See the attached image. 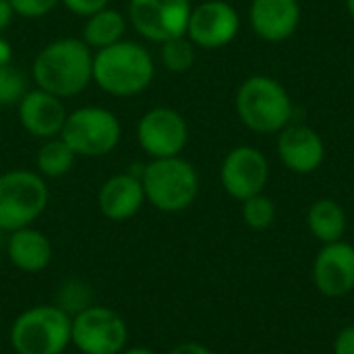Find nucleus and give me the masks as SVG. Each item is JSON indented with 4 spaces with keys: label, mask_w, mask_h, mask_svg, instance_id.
Here are the masks:
<instances>
[{
    "label": "nucleus",
    "mask_w": 354,
    "mask_h": 354,
    "mask_svg": "<svg viewBox=\"0 0 354 354\" xmlns=\"http://www.w3.org/2000/svg\"><path fill=\"white\" fill-rule=\"evenodd\" d=\"M278 158L295 174H313L326 160V141L313 127L288 124L278 133Z\"/></svg>",
    "instance_id": "15"
},
{
    "label": "nucleus",
    "mask_w": 354,
    "mask_h": 354,
    "mask_svg": "<svg viewBox=\"0 0 354 354\" xmlns=\"http://www.w3.org/2000/svg\"><path fill=\"white\" fill-rule=\"evenodd\" d=\"M299 0H251L249 23L253 33L270 44L290 39L301 25Z\"/></svg>",
    "instance_id": "16"
},
{
    "label": "nucleus",
    "mask_w": 354,
    "mask_h": 354,
    "mask_svg": "<svg viewBox=\"0 0 354 354\" xmlns=\"http://www.w3.org/2000/svg\"><path fill=\"white\" fill-rule=\"evenodd\" d=\"M71 324L58 305H37L12 322L8 342L17 354H62L71 344Z\"/></svg>",
    "instance_id": "5"
},
{
    "label": "nucleus",
    "mask_w": 354,
    "mask_h": 354,
    "mask_svg": "<svg viewBox=\"0 0 354 354\" xmlns=\"http://www.w3.org/2000/svg\"><path fill=\"white\" fill-rule=\"evenodd\" d=\"M85 290H87V288H85L83 284H79V282H66L64 288L60 290L58 307L64 309L68 315H71V311H75V313L83 311L85 307H89V301H87L89 297H87Z\"/></svg>",
    "instance_id": "25"
},
{
    "label": "nucleus",
    "mask_w": 354,
    "mask_h": 354,
    "mask_svg": "<svg viewBox=\"0 0 354 354\" xmlns=\"http://www.w3.org/2000/svg\"><path fill=\"white\" fill-rule=\"evenodd\" d=\"M346 12L354 19V0H346Z\"/></svg>",
    "instance_id": "33"
},
{
    "label": "nucleus",
    "mask_w": 354,
    "mask_h": 354,
    "mask_svg": "<svg viewBox=\"0 0 354 354\" xmlns=\"http://www.w3.org/2000/svg\"><path fill=\"white\" fill-rule=\"evenodd\" d=\"M17 114H19L21 127L31 137L46 141V139L60 137L68 110L64 106V100L39 87H33L17 104Z\"/></svg>",
    "instance_id": "14"
},
{
    "label": "nucleus",
    "mask_w": 354,
    "mask_h": 354,
    "mask_svg": "<svg viewBox=\"0 0 354 354\" xmlns=\"http://www.w3.org/2000/svg\"><path fill=\"white\" fill-rule=\"evenodd\" d=\"M60 4H62L68 12L87 19V17L95 15L97 10L110 6V0H60Z\"/></svg>",
    "instance_id": "27"
},
{
    "label": "nucleus",
    "mask_w": 354,
    "mask_h": 354,
    "mask_svg": "<svg viewBox=\"0 0 354 354\" xmlns=\"http://www.w3.org/2000/svg\"><path fill=\"white\" fill-rule=\"evenodd\" d=\"M270 180V162L266 153L253 145H239L230 149L220 166L222 189L236 201H245L263 193Z\"/></svg>",
    "instance_id": "12"
},
{
    "label": "nucleus",
    "mask_w": 354,
    "mask_h": 354,
    "mask_svg": "<svg viewBox=\"0 0 354 354\" xmlns=\"http://www.w3.org/2000/svg\"><path fill=\"white\" fill-rule=\"evenodd\" d=\"M170 354H216L214 351H209L207 346L199 344V342H183L178 346H174Z\"/></svg>",
    "instance_id": "29"
},
{
    "label": "nucleus",
    "mask_w": 354,
    "mask_h": 354,
    "mask_svg": "<svg viewBox=\"0 0 354 354\" xmlns=\"http://www.w3.org/2000/svg\"><path fill=\"white\" fill-rule=\"evenodd\" d=\"M50 189L41 174L25 168L0 174V230L31 226L48 207Z\"/></svg>",
    "instance_id": "6"
},
{
    "label": "nucleus",
    "mask_w": 354,
    "mask_h": 354,
    "mask_svg": "<svg viewBox=\"0 0 354 354\" xmlns=\"http://www.w3.org/2000/svg\"><path fill=\"white\" fill-rule=\"evenodd\" d=\"M346 224V212L334 199H317L307 209V228L322 245L342 241Z\"/></svg>",
    "instance_id": "20"
},
{
    "label": "nucleus",
    "mask_w": 354,
    "mask_h": 354,
    "mask_svg": "<svg viewBox=\"0 0 354 354\" xmlns=\"http://www.w3.org/2000/svg\"><path fill=\"white\" fill-rule=\"evenodd\" d=\"M334 354H354V326H346L334 340Z\"/></svg>",
    "instance_id": "28"
},
{
    "label": "nucleus",
    "mask_w": 354,
    "mask_h": 354,
    "mask_svg": "<svg viewBox=\"0 0 354 354\" xmlns=\"http://www.w3.org/2000/svg\"><path fill=\"white\" fill-rule=\"evenodd\" d=\"M156 77L149 50L133 39H120L93 52V83L108 95L133 97L143 93Z\"/></svg>",
    "instance_id": "2"
},
{
    "label": "nucleus",
    "mask_w": 354,
    "mask_h": 354,
    "mask_svg": "<svg viewBox=\"0 0 354 354\" xmlns=\"http://www.w3.org/2000/svg\"><path fill=\"white\" fill-rule=\"evenodd\" d=\"M12 62V46L8 44L6 37L0 35V66L10 64Z\"/></svg>",
    "instance_id": "31"
},
{
    "label": "nucleus",
    "mask_w": 354,
    "mask_h": 354,
    "mask_svg": "<svg viewBox=\"0 0 354 354\" xmlns=\"http://www.w3.org/2000/svg\"><path fill=\"white\" fill-rule=\"evenodd\" d=\"M6 255H8V261L17 270L35 274L50 266L52 243L41 230L25 226V228L10 232L8 243H6Z\"/></svg>",
    "instance_id": "18"
},
{
    "label": "nucleus",
    "mask_w": 354,
    "mask_h": 354,
    "mask_svg": "<svg viewBox=\"0 0 354 354\" xmlns=\"http://www.w3.org/2000/svg\"><path fill=\"white\" fill-rule=\"evenodd\" d=\"M15 8V15L21 19H41L50 15L60 0H8Z\"/></svg>",
    "instance_id": "26"
},
{
    "label": "nucleus",
    "mask_w": 354,
    "mask_h": 354,
    "mask_svg": "<svg viewBox=\"0 0 354 354\" xmlns=\"http://www.w3.org/2000/svg\"><path fill=\"white\" fill-rule=\"evenodd\" d=\"M145 203V191L141 176L129 172L112 174L97 191L100 214L112 222H124L135 218Z\"/></svg>",
    "instance_id": "17"
},
{
    "label": "nucleus",
    "mask_w": 354,
    "mask_h": 354,
    "mask_svg": "<svg viewBox=\"0 0 354 354\" xmlns=\"http://www.w3.org/2000/svg\"><path fill=\"white\" fill-rule=\"evenodd\" d=\"M127 340L124 319L108 307L89 305L73 317L71 344L81 354H120Z\"/></svg>",
    "instance_id": "8"
},
{
    "label": "nucleus",
    "mask_w": 354,
    "mask_h": 354,
    "mask_svg": "<svg viewBox=\"0 0 354 354\" xmlns=\"http://www.w3.org/2000/svg\"><path fill=\"white\" fill-rule=\"evenodd\" d=\"M31 77L35 87L66 100L93 83V50L81 37L48 41L33 58Z\"/></svg>",
    "instance_id": "1"
},
{
    "label": "nucleus",
    "mask_w": 354,
    "mask_h": 354,
    "mask_svg": "<svg viewBox=\"0 0 354 354\" xmlns=\"http://www.w3.org/2000/svg\"><path fill=\"white\" fill-rule=\"evenodd\" d=\"M191 10V0H129L127 19L143 39L162 44L187 35Z\"/></svg>",
    "instance_id": "9"
},
{
    "label": "nucleus",
    "mask_w": 354,
    "mask_h": 354,
    "mask_svg": "<svg viewBox=\"0 0 354 354\" xmlns=\"http://www.w3.org/2000/svg\"><path fill=\"white\" fill-rule=\"evenodd\" d=\"M129 29V19L124 12L116 10V8H102L95 15L87 17L81 29V39L93 50H104L120 39H124Z\"/></svg>",
    "instance_id": "19"
},
{
    "label": "nucleus",
    "mask_w": 354,
    "mask_h": 354,
    "mask_svg": "<svg viewBox=\"0 0 354 354\" xmlns=\"http://www.w3.org/2000/svg\"><path fill=\"white\" fill-rule=\"evenodd\" d=\"M241 203H243V207H241L243 220L251 230L261 232V230L272 228V224L276 222V203L268 195L259 193Z\"/></svg>",
    "instance_id": "23"
},
{
    "label": "nucleus",
    "mask_w": 354,
    "mask_h": 354,
    "mask_svg": "<svg viewBox=\"0 0 354 354\" xmlns=\"http://www.w3.org/2000/svg\"><path fill=\"white\" fill-rule=\"evenodd\" d=\"M239 120L257 135H274L290 124L295 104L288 89L270 75L247 77L234 95Z\"/></svg>",
    "instance_id": "3"
},
{
    "label": "nucleus",
    "mask_w": 354,
    "mask_h": 354,
    "mask_svg": "<svg viewBox=\"0 0 354 354\" xmlns=\"http://www.w3.org/2000/svg\"><path fill=\"white\" fill-rule=\"evenodd\" d=\"M120 354H158V353H153L151 348H145V346H133V348L122 351Z\"/></svg>",
    "instance_id": "32"
},
{
    "label": "nucleus",
    "mask_w": 354,
    "mask_h": 354,
    "mask_svg": "<svg viewBox=\"0 0 354 354\" xmlns=\"http://www.w3.org/2000/svg\"><path fill=\"white\" fill-rule=\"evenodd\" d=\"M60 137L77 158H104L118 147L122 124L110 108L91 104L68 112Z\"/></svg>",
    "instance_id": "7"
},
{
    "label": "nucleus",
    "mask_w": 354,
    "mask_h": 354,
    "mask_svg": "<svg viewBox=\"0 0 354 354\" xmlns=\"http://www.w3.org/2000/svg\"><path fill=\"white\" fill-rule=\"evenodd\" d=\"M315 288L328 299H342L354 290V245L336 241L322 245L313 261Z\"/></svg>",
    "instance_id": "13"
},
{
    "label": "nucleus",
    "mask_w": 354,
    "mask_h": 354,
    "mask_svg": "<svg viewBox=\"0 0 354 354\" xmlns=\"http://www.w3.org/2000/svg\"><path fill=\"white\" fill-rule=\"evenodd\" d=\"M77 162V153L66 145L62 137L46 139L35 156V172L48 178H60L73 170Z\"/></svg>",
    "instance_id": "21"
},
{
    "label": "nucleus",
    "mask_w": 354,
    "mask_h": 354,
    "mask_svg": "<svg viewBox=\"0 0 354 354\" xmlns=\"http://www.w3.org/2000/svg\"><path fill=\"white\" fill-rule=\"evenodd\" d=\"M15 17H17V15H15L12 4H10L8 0H0V33H2L4 29H8V25L12 23Z\"/></svg>",
    "instance_id": "30"
},
{
    "label": "nucleus",
    "mask_w": 354,
    "mask_h": 354,
    "mask_svg": "<svg viewBox=\"0 0 354 354\" xmlns=\"http://www.w3.org/2000/svg\"><path fill=\"white\" fill-rule=\"evenodd\" d=\"M189 135L187 118L170 106L149 108L137 122V143L151 160L183 156Z\"/></svg>",
    "instance_id": "10"
},
{
    "label": "nucleus",
    "mask_w": 354,
    "mask_h": 354,
    "mask_svg": "<svg viewBox=\"0 0 354 354\" xmlns=\"http://www.w3.org/2000/svg\"><path fill=\"white\" fill-rule=\"evenodd\" d=\"M241 15L226 0H203L193 6L187 37L201 50H220L236 39Z\"/></svg>",
    "instance_id": "11"
},
{
    "label": "nucleus",
    "mask_w": 354,
    "mask_h": 354,
    "mask_svg": "<svg viewBox=\"0 0 354 354\" xmlns=\"http://www.w3.org/2000/svg\"><path fill=\"white\" fill-rule=\"evenodd\" d=\"M141 183L145 201L164 214L189 209L199 195V172L183 156L158 158L143 164Z\"/></svg>",
    "instance_id": "4"
},
{
    "label": "nucleus",
    "mask_w": 354,
    "mask_h": 354,
    "mask_svg": "<svg viewBox=\"0 0 354 354\" xmlns=\"http://www.w3.org/2000/svg\"><path fill=\"white\" fill-rule=\"evenodd\" d=\"M197 58V46L187 37L178 35L160 44V60L166 71L170 73H187L193 68Z\"/></svg>",
    "instance_id": "22"
},
{
    "label": "nucleus",
    "mask_w": 354,
    "mask_h": 354,
    "mask_svg": "<svg viewBox=\"0 0 354 354\" xmlns=\"http://www.w3.org/2000/svg\"><path fill=\"white\" fill-rule=\"evenodd\" d=\"M27 91V77L19 66L12 62L0 66V106H17Z\"/></svg>",
    "instance_id": "24"
}]
</instances>
